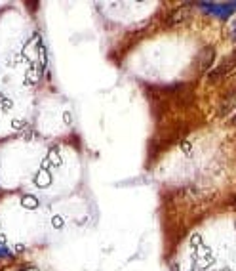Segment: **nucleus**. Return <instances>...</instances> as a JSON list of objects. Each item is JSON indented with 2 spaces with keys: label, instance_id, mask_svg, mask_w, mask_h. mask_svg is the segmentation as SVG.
Here are the masks:
<instances>
[{
  "label": "nucleus",
  "instance_id": "nucleus-3",
  "mask_svg": "<svg viewBox=\"0 0 236 271\" xmlns=\"http://www.w3.org/2000/svg\"><path fill=\"white\" fill-rule=\"evenodd\" d=\"M185 18H187V10H185V8H177V10H174V12L168 16L166 23H168V27H174V25H179Z\"/></svg>",
  "mask_w": 236,
  "mask_h": 271
},
{
  "label": "nucleus",
  "instance_id": "nucleus-4",
  "mask_svg": "<svg viewBox=\"0 0 236 271\" xmlns=\"http://www.w3.org/2000/svg\"><path fill=\"white\" fill-rule=\"evenodd\" d=\"M231 39L236 42V23H235V27H233V33H231Z\"/></svg>",
  "mask_w": 236,
  "mask_h": 271
},
{
  "label": "nucleus",
  "instance_id": "nucleus-1",
  "mask_svg": "<svg viewBox=\"0 0 236 271\" xmlns=\"http://www.w3.org/2000/svg\"><path fill=\"white\" fill-rule=\"evenodd\" d=\"M235 69H236V48L231 54H227V56L221 59L216 67L208 73V80H210V82H217V80L225 78L227 75H231Z\"/></svg>",
  "mask_w": 236,
  "mask_h": 271
},
{
  "label": "nucleus",
  "instance_id": "nucleus-2",
  "mask_svg": "<svg viewBox=\"0 0 236 271\" xmlns=\"http://www.w3.org/2000/svg\"><path fill=\"white\" fill-rule=\"evenodd\" d=\"M214 58H216V50H214L212 46L202 48V50L197 54V58H195V63H193L195 73H197V75H200V73H206V71L210 69V65H212Z\"/></svg>",
  "mask_w": 236,
  "mask_h": 271
}]
</instances>
